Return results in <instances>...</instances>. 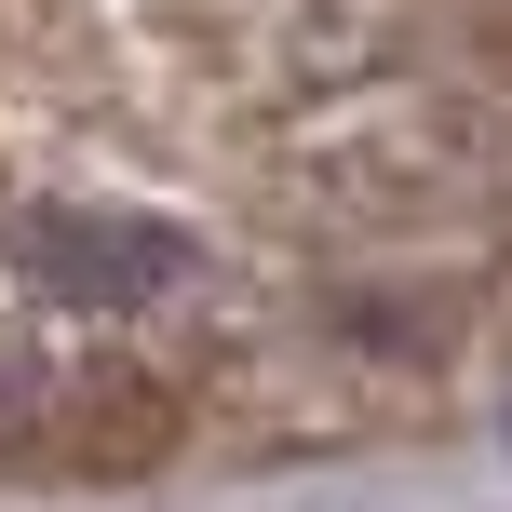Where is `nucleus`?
Returning <instances> with one entry per match:
<instances>
[{
  "mask_svg": "<svg viewBox=\"0 0 512 512\" xmlns=\"http://www.w3.org/2000/svg\"><path fill=\"white\" fill-rule=\"evenodd\" d=\"M14 405H27V391H14V364H0V432H14Z\"/></svg>",
  "mask_w": 512,
  "mask_h": 512,
  "instance_id": "2",
  "label": "nucleus"
},
{
  "mask_svg": "<svg viewBox=\"0 0 512 512\" xmlns=\"http://www.w3.org/2000/svg\"><path fill=\"white\" fill-rule=\"evenodd\" d=\"M14 256H27V283L68 297V310H149V297L189 283V243L162 230V216H135V203H54V216H27Z\"/></svg>",
  "mask_w": 512,
  "mask_h": 512,
  "instance_id": "1",
  "label": "nucleus"
}]
</instances>
